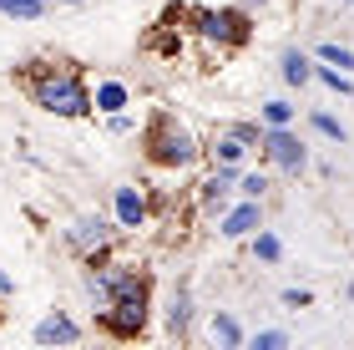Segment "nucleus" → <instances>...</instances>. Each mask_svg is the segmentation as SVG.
Listing matches in <instances>:
<instances>
[{
  "instance_id": "1a4fd4ad",
  "label": "nucleus",
  "mask_w": 354,
  "mask_h": 350,
  "mask_svg": "<svg viewBox=\"0 0 354 350\" xmlns=\"http://www.w3.org/2000/svg\"><path fill=\"white\" fill-rule=\"evenodd\" d=\"M96 102H102V107H106V112H117V107L127 102V87H117V82H106L102 91H96Z\"/></svg>"
},
{
  "instance_id": "9b49d317",
  "label": "nucleus",
  "mask_w": 354,
  "mask_h": 350,
  "mask_svg": "<svg viewBox=\"0 0 354 350\" xmlns=\"http://www.w3.org/2000/svg\"><path fill=\"white\" fill-rule=\"evenodd\" d=\"M263 117H268L273 127H283L288 117H294V107H288V102H268V107H263Z\"/></svg>"
},
{
  "instance_id": "ddd939ff",
  "label": "nucleus",
  "mask_w": 354,
  "mask_h": 350,
  "mask_svg": "<svg viewBox=\"0 0 354 350\" xmlns=\"http://www.w3.org/2000/svg\"><path fill=\"white\" fill-rule=\"evenodd\" d=\"M279 254H283L279 238H273V234H259V259H279Z\"/></svg>"
},
{
  "instance_id": "f3484780",
  "label": "nucleus",
  "mask_w": 354,
  "mask_h": 350,
  "mask_svg": "<svg viewBox=\"0 0 354 350\" xmlns=\"http://www.w3.org/2000/svg\"><path fill=\"white\" fill-rule=\"evenodd\" d=\"M263 188H268V183H263V173H253V178H243V193H248V198H259Z\"/></svg>"
},
{
  "instance_id": "6ab92c4d",
  "label": "nucleus",
  "mask_w": 354,
  "mask_h": 350,
  "mask_svg": "<svg viewBox=\"0 0 354 350\" xmlns=\"http://www.w3.org/2000/svg\"><path fill=\"white\" fill-rule=\"evenodd\" d=\"M319 76H324V82H329L334 91H349V76H339V71H319Z\"/></svg>"
},
{
  "instance_id": "4468645a",
  "label": "nucleus",
  "mask_w": 354,
  "mask_h": 350,
  "mask_svg": "<svg viewBox=\"0 0 354 350\" xmlns=\"http://www.w3.org/2000/svg\"><path fill=\"white\" fill-rule=\"evenodd\" d=\"M213 330H218V335L228 340V345H238V325L228 320V315H218V320H213Z\"/></svg>"
},
{
  "instance_id": "6e6552de",
  "label": "nucleus",
  "mask_w": 354,
  "mask_h": 350,
  "mask_svg": "<svg viewBox=\"0 0 354 350\" xmlns=\"http://www.w3.org/2000/svg\"><path fill=\"white\" fill-rule=\"evenodd\" d=\"M283 82H294V87L309 82V61H304L299 51H288V56H283Z\"/></svg>"
},
{
  "instance_id": "f03ea898",
  "label": "nucleus",
  "mask_w": 354,
  "mask_h": 350,
  "mask_svg": "<svg viewBox=\"0 0 354 350\" xmlns=\"http://www.w3.org/2000/svg\"><path fill=\"white\" fill-rule=\"evenodd\" d=\"M142 299H147V290H142L137 279H117V310L122 315H111V325L117 330H137L142 325Z\"/></svg>"
},
{
  "instance_id": "dca6fc26",
  "label": "nucleus",
  "mask_w": 354,
  "mask_h": 350,
  "mask_svg": "<svg viewBox=\"0 0 354 350\" xmlns=\"http://www.w3.org/2000/svg\"><path fill=\"white\" fill-rule=\"evenodd\" d=\"M314 127H319V132H324V137H344V127L334 122V117H314Z\"/></svg>"
},
{
  "instance_id": "2eb2a0df",
  "label": "nucleus",
  "mask_w": 354,
  "mask_h": 350,
  "mask_svg": "<svg viewBox=\"0 0 354 350\" xmlns=\"http://www.w3.org/2000/svg\"><path fill=\"white\" fill-rule=\"evenodd\" d=\"M253 345H259V350H279V345H283V330H263Z\"/></svg>"
},
{
  "instance_id": "f8f14e48",
  "label": "nucleus",
  "mask_w": 354,
  "mask_h": 350,
  "mask_svg": "<svg viewBox=\"0 0 354 350\" xmlns=\"http://www.w3.org/2000/svg\"><path fill=\"white\" fill-rule=\"evenodd\" d=\"M324 61H334V67L354 71V51H344V46H324Z\"/></svg>"
},
{
  "instance_id": "a211bd4d",
  "label": "nucleus",
  "mask_w": 354,
  "mask_h": 350,
  "mask_svg": "<svg viewBox=\"0 0 354 350\" xmlns=\"http://www.w3.org/2000/svg\"><path fill=\"white\" fill-rule=\"evenodd\" d=\"M223 157H228V163H233V157H243V137H228V142H223Z\"/></svg>"
},
{
  "instance_id": "9d476101",
  "label": "nucleus",
  "mask_w": 354,
  "mask_h": 350,
  "mask_svg": "<svg viewBox=\"0 0 354 350\" xmlns=\"http://www.w3.org/2000/svg\"><path fill=\"white\" fill-rule=\"evenodd\" d=\"M6 15H41V0H0Z\"/></svg>"
},
{
  "instance_id": "20e7f679",
  "label": "nucleus",
  "mask_w": 354,
  "mask_h": 350,
  "mask_svg": "<svg viewBox=\"0 0 354 350\" xmlns=\"http://www.w3.org/2000/svg\"><path fill=\"white\" fill-rule=\"evenodd\" d=\"M203 26L213 30V36H228V41H243V36H248V30H243V15H233V10H218V15L207 10Z\"/></svg>"
},
{
  "instance_id": "7ed1b4c3",
  "label": "nucleus",
  "mask_w": 354,
  "mask_h": 350,
  "mask_svg": "<svg viewBox=\"0 0 354 350\" xmlns=\"http://www.w3.org/2000/svg\"><path fill=\"white\" fill-rule=\"evenodd\" d=\"M268 157H273V163H283V168H304V148L283 132V127L268 137Z\"/></svg>"
},
{
  "instance_id": "0eeeda50",
  "label": "nucleus",
  "mask_w": 354,
  "mask_h": 350,
  "mask_svg": "<svg viewBox=\"0 0 354 350\" xmlns=\"http://www.w3.org/2000/svg\"><path fill=\"white\" fill-rule=\"evenodd\" d=\"M117 218H122V224H142V198L132 193V188L117 193Z\"/></svg>"
},
{
  "instance_id": "39448f33",
  "label": "nucleus",
  "mask_w": 354,
  "mask_h": 350,
  "mask_svg": "<svg viewBox=\"0 0 354 350\" xmlns=\"http://www.w3.org/2000/svg\"><path fill=\"white\" fill-rule=\"evenodd\" d=\"M253 224H259V203H243V209H233V213H228L223 234H228V238H238V234H248Z\"/></svg>"
},
{
  "instance_id": "f257e3e1",
  "label": "nucleus",
  "mask_w": 354,
  "mask_h": 350,
  "mask_svg": "<svg viewBox=\"0 0 354 350\" xmlns=\"http://www.w3.org/2000/svg\"><path fill=\"white\" fill-rule=\"evenodd\" d=\"M41 102L51 107V112H66V117H76V112H86V107H91V97L71 82V76H61V82H46V87H41Z\"/></svg>"
},
{
  "instance_id": "423d86ee",
  "label": "nucleus",
  "mask_w": 354,
  "mask_h": 350,
  "mask_svg": "<svg viewBox=\"0 0 354 350\" xmlns=\"http://www.w3.org/2000/svg\"><path fill=\"white\" fill-rule=\"evenodd\" d=\"M36 340H76V325L61 320V315H51V320L36 325Z\"/></svg>"
}]
</instances>
